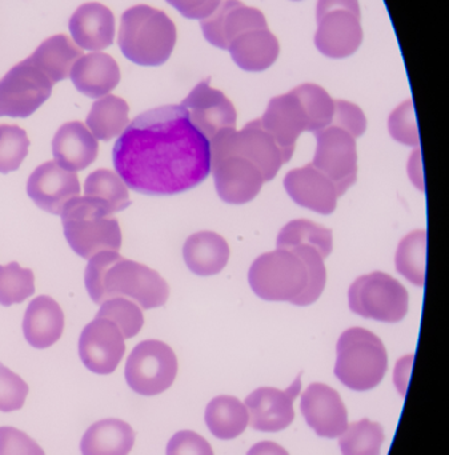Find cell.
I'll use <instances>...</instances> for the list:
<instances>
[{
	"label": "cell",
	"instance_id": "6da1fadb",
	"mask_svg": "<svg viewBox=\"0 0 449 455\" xmlns=\"http://www.w3.org/2000/svg\"><path fill=\"white\" fill-rule=\"evenodd\" d=\"M112 160L128 188L148 196H172L208 178L210 140L194 127L183 107H159L125 127Z\"/></svg>",
	"mask_w": 449,
	"mask_h": 455
},
{
	"label": "cell",
	"instance_id": "7a4b0ae2",
	"mask_svg": "<svg viewBox=\"0 0 449 455\" xmlns=\"http://www.w3.org/2000/svg\"><path fill=\"white\" fill-rule=\"evenodd\" d=\"M60 216L69 246L83 259L103 251H119L122 232L108 203L76 196L64 205Z\"/></svg>",
	"mask_w": 449,
	"mask_h": 455
},
{
	"label": "cell",
	"instance_id": "3957f363",
	"mask_svg": "<svg viewBox=\"0 0 449 455\" xmlns=\"http://www.w3.org/2000/svg\"><path fill=\"white\" fill-rule=\"evenodd\" d=\"M176 44V27L163 11L135 5L122 16L119 45L125 58L139 66H162Z\"/></svg>",
	"mask_w": 449,
	"mask_h": 455
},
{
	"label": "cell",
	"instance_id": "277c9868",
	"mask_svg": "<svg viewBox=\"0 0 449 455\" xmlns=\"http://www.w3.org/2000/svg\"><path fill=\"white\" fill-rule=\"evenodd\" d=\"M336 350V377L349 389L367 392L383 381L389 357L376 334L363 328L349 329L339 339Z\"/></svg>",
	"mask_w": 449,
	"mask_h": 455
},
{
	"label": "cell",
	"instance_id": "5b68a950",
	"mask_svg": "<svg viewBox=\"0 0 449 455\" xmlns=\"http://www.w3.org/2000/svg\"><path fill=\"white\" fill-rule=\"evenodd\" d=\"M248 281L261 299L293 304L307 288L306 265L295 251L277 249L253 261Z\"/></svg>",
	"mask_w": 449,
	"mask_h": 455
},
{
	"label": "cell",
	"instance_id": "8992f818",
	"mask_svg": "<svg viewBox=\"0 0 449 455\" xmlns=\"http://www.w3.org/2000/svg\"><path fill=\"white\" fill-rule=\"evenodd\" d=\"M210 148L211 167L226 157H243L261 170L266 181L272 180L285 164L282 151L261 127V119L248 123L242 131H221L210 141Z\"/></svg>",
	"mask_w": 449,
	"mask_h": 455
},
{
	"label": "cell",
	"instance_id": "52a82bcc",
	"mask_svg": "<svg viewBox=\"0 0 449 455\" xmlns=\"http://www.w3.org/2000/svg\"><path fill=\"white\" fill-rule=\"evenodd\" d=\"M315 44L323 55L347 58L363 42L359 0H317Z\"/></svg>",
	"mask_w": 449,
	"mask_h": 455
},
{
	"label": "cell",
	"instance_id": "ba28073f",
	"mask_svg": "<svg viewBox=\"0 0 449 455\" xmlns=\"http://www.w3.org/2000/svg\"><path fill=\"white\" fill-rule=\"evenodd\" d=\"M408 299L407 289L383 272L357 278L349 291L352 312L381 323H400L407 315Z\"/></svg>",
	"mask_w": 449,
	"mask_h": 455
},
{
	"label": "cell",
	"instance_id": "9c48e42d",
	"mask_svg": "<svg viewBox=\"0 0 449 455\" xmlns=\"http://www.w3.org/2000/svg\"><path fill=\"white\" fill-rule=\"evenodd\" d=\"M101 285L104 299L124 297L143 309L163 307L170 296L168 283L159 273L122 256L107 267Z\"/></svg>",
	"mask_w": 449,
	"mask_h": 455
},
{
	"label": "cell",
	"instance_id": "30bf717a",
	"mask_svg": "<svg viewBox=\"0 0 449 455\" xmlns=\"http://www.w3.org/2000/svg\"><path fill=\"white\" fill-rule=\"evenodd\" d=\"M124 374L131 390L152 397L172 387L178 374V358L164 342L147 339L131 353Z\"/></svg>",
	"mask_w": 449,
	"mask_h": 455
},
{
	"label": "cell",
	"instance_id": "8fae6325",
	"mask_svg": "<svg viewBox=\"0 0 449 455\" xmlns=\"http://www.w3.org/2000/svg\"><path fill=\"white\" fill-rule=\"evenodd\" d=\"M53 83L27 58L0 80V116L27 117L52 92Z\"/></svg>",
	"mask_w": 449,
	"mask_h": 455
},
{
	"label": "cell",
	"instance_id": "7c38bea8",
	"mask_svg": "<svg viewBox=\"0 0 449 455\" xmlns=\"http://www.w3.org/2000/svg\"><path fill=\"white\" fill-rule=\"evenodd\" d=\"M317 152L314 165L336 186L343 196L357 178V139L341 128L330 127L315 132Z\"/></svg>",
	"mask_w": 449,
	"mask_h": 455
},
{
	"label": "cell",
	"instance_id": "4fadbf2b",
	"mask_svg": "<svg viewBox=\"0 0 449 455\" xmlns=\"http://www.w3.org/2000/svg\"><path fill=\"white\" fill-rule=\"evenodd\" d=\"M124 339L114 323L95 318L80 334L79 355L83 365L101 376L114 373L125 353Z\"/></svg>",
	"mask_w": 449,
	"mask_h": 455
},
{
	"label": "cell",
	"instance_id": "5bb4252c",
	"mask_svg": "<svg viewBox=\"0 0 449 455\" xmlns=\"http://www.w3.org/2000/svg\"><path fill=\"white\" fill-rule=\"evenodd\" d=\"M194 127L208 140L229 128H237V109L221 91L211 87L210 80L199 83L180 104Z\"/></svg>",
	"mask_w": 449,
	"mask_h": 455
},
{
	"label": "cell",
	"instance_id": "9a60e30c",
	"mask_svg": "<svg viewBox=\"0 0 449 455\" xmlns=\"http://www.w3.org/2000/svg\"><path fill=\"white\" fill-rule=\"evenodd\" d=\"M301 389V377H298L287 390L261 387L251 393L245 400L251 427L266 433L287 429L295 419L293 401Z\"/></svg>",
	"mask_w": 449,
	"mask_h": 455
},
{
	"label": "cell",
	"instance_id": "2e32d148",
	"mask_svg": "<svg viewBox=\"0 0 449 455\" xmlns=\"http://www.w3.org/2000/svg\"><path fill=\"white\" fill-rule=\"evenodd\" d=\"M261 123L279 147L285 163L290 162L299 136L309 131V117L295 93L291 91L272 99Z\"/></svg>",
	"mask_w": 449,
	"mask_h": 455
},
{
	"label": "cell",
	"instance_id": "e0dca14e",
	"mask_svg": "<svg viewBox=\"0 0 449 455\" xmlns=\"http://www.w3.org/2000/svg\"><path fill=\"white\" fill-rule=\"evenodd\" d=\"M27 194L45 212L60 215L64 205L79 196V179L55 162L44 163L29 176Z\"/></svg>",
	"mask_w": 449,
	"mask_h": 455
},
{
	"label": "cell",
	"instance_id": "ac0fdd59",
	"mask_svg": "<svg viewBox=\"0 0 449 455\" xmlns=\"http://www.w3.org/2000/svg\"><path fill=\"white\" fill-rule=\"evenodd\" d=\"M301 413L319 437L338 438L349 427V413L341 395L325 384H312L301 395Z\"/></svg>",
	"mask_w": 449,
	"mask_h": 455
},
{
	"label": "cell",
	"instance_id": "d6986e66",
	"mask_svg": "<svg viewBox=\"0 0 449 455\" xmlns=\"http://www.w3.org/2000/svg\"><path fill=\"white\" fill-rule=\"evenodd\" d=\"M211 171L219 196L229 204H245L255 199L266 181L261 170L243 157H226Z\"/></svg>",
	"mask_w": 449,
	"mask_h": 455
},
{
	"label": "cell",
	"instance_id": "ffe728a7",
	"mask_svg": "<svg viewBox=\"0 0 449 455\" xmlns=\"http://www.w3.org/2000/svg\"><path fill=\"white\" fill-rule=\"evenodd\" d=\"M285 188L296 204L320 215H331L341 197L335 184L312 164L288 172Z\"/></svg>",
	"mask_w": 449,
	"mask_h": 455
},
{
	"label": "cell",
	"instance_id": "44dd1931",
	"mask_svg": "<svg viewBox=\"0 0 449 455\" xmlns=\"http://www.w3.org/2000/svg\"><path fill=\"white\" fill-rule=\"evenodd\" d=\"M261 24H267V20L258 8L248 7L240 0H221L219 7L208 18L203 19L200 26L211 44L227 50L237 35Z\"/></svg>",
	"mask_w": 449,
	"mask_h": 455
},
{
	"label": "cell",
	"instance_id": "7402d4cb",
	"mask_svg": "<svg viewBox=\"0 0 449 455\" xmlns=\"http://www.w3.org/2000/svg\"><path fill=\"white\" fill-rule=\"evenodd\" d=\"M227 50L240 68L248 72H261L277 61L280 45L269 26L261 24L237 35Z\"/></svg>",
	"mask_w": 449,
	"mask_h": 455
},
{
	"label": "cell",
	"instance_id": "603a6c76",
	"mask_svg": "<svg viewBox=\"0 0 449 455\" xmlns=\"http://www.w3.org/2000/svg\"><path fill=\"white\" fill-rule=\"evenodd\" d=\"M69 31L82 50H106L115 36V19L111 10L100 3H85L69 19Z\"/></svg>",
	"mask_w": 449,
	"mask_h": 455
},
{
	"label": "cell",
	"instance_id": "cb8c5ba5",
	"mask_svg": "<svg viewBox=\"0 0 449 455\" xmlns=\"http://www.w3.org/2000/svg\"><path fill=\"white\" fill-rule=\"evenodd\" d=\"M55 163L64 170L76 172L95 162L98 140L80 122L66 123L59 128L52 141Z\"/></svg>",
	"mask_w": 449,
	"mask_h": 455
},
{
	"label": "cell",
	"instance_id": "d4e9b609",
	"mask_svg": "<svg viewBox=\"0 0 449 455\" xmlns=\"http://www.w3.org/2000/svg\"><path fill=\"white\" fill-rule=\"evenodd\" d=\"M69 77L83 95L100 99L119 84L120 69L112 56L92 52L77 59Z\"/></svg>",
	"mask_w": 449,
	"mask_h": 455
},
{
	"label": "cell",
	"instance_id": "484cf974",
	"mask_svg": "<svg viewBox=\"0 0 449 455\" xmlns=\"http://www.w3.org/2000/svg\"><path fill=\"white\" fill-rule=\"evenodd\" d=\"M64 329V315L55 299L40 296L27 307L23 331L35 349H47L59 341Z\"/></svg>",
	"mask_w": 449,
	"mask_h": 455
},
{
	"label": "cell",
	"instance_id": "4316f807",
	"mask_svg": "<svg viewBox=\"0 0 449 455\" xmlns=\"http://www.w3.org/2000/svg\"><path fill=\"white\" fill-rule=\"evenodd\" d=\"M135 445V432L127 422L101 419L88 427L80 441L82 455H128Z\"/></svg>",
	"mask_w": 449,
	"mask_h": 455
},
{
	"label": "cell",
	"instance_id": "83f0119b",
	"mask_svg": "<svg viewBox=\"0 0 449 455\" xmlns=\"http://www.w3.org/2000/svg\"><path fill=\"white\" fill-rule=\"evenodd\" d=\"M183 256L195 275H218L229 262V246L218 233H195L184 243Z\"/></svg>",
	"mask_w": 449,
	"mask_h": 455
},
{
	"label": "cell",
	"instance_id": "f1b7e54d",
	"mask_svg": "<svg viewBox=\"0 0 449 455\" xmlns=\"http://www.w3.org/2000/svg\"><path fill=\"white\" fill-rule=\"evenodd\" d=\"M82 48L77 47L66 35H55L44 40L29 60L55 84L69 77L72 67L82 58Z\"/></svg>",
	"mask_w": 449,
	"mask_h": 455
},
{
	"label": "cell",
	"instance_id": "f546056e",
	"mask_svg": "<svg viewBox=\"0 0 449 455\" xmlns=\"http://www.w3.org/2000/svg\"><path fill=\"white\" fill-rule=\"evenodd\" d=\"M250 416L242 401L231 395H220L208 403L205 424L219 440H234L247 429Z\"/></svg>",
	"mask_w": 449,
	"mask_h": 455
},
{
	"label": "cell",
	"instance_id": "4dcf8cb0",
	"mask_svg": "<svg viewBox=\"0 0 449 455\" xmlns=\"http://www.w3.org/2000/svg\"><path fill=\"white\" fill-rule=\"evenodd\" d=\"M127 101L114 95H106L93 103L87 116V127L93 138L109 141L120 135L128 125Z\"/></svg>",
	"mask_w": 449,
	"mask_h": 455
},
{
	"label": "cell",
	"instance_id": "1f68e13d",
	"mask_svg": "<svg viewBox=\"0 0 449 455\" xmlns=\"http://www.w3.org/2000/svg\"><path fill=\"white\" fill-rule=\"evenodd\" d=\"M301 245L311 246L319 251L323 259H327L333 251V232L304 219L290 221L277 235V249H293Z\"/></svg>",
	"mask_w": 449,
	"mask_h": 455
},
{
	"label": "cell",
	"instance_id": "d6a6232c",
	"mask_svg": "<svg viewBox=\"0 0 449 455\" xmlns=\"http://www.w3.org/2000/svg\"><path fill=\"white\" fill-rule=\"evenodd\" d=\"M427 232L415 230L403 238L397 248L395 264L397 272L410 283L423 286L426 281Z\"/></svg>",
	"mask_w": 449,
	"mask_h": 455
},
{
	"label": "cell",
	"instance_id": "836d02e7",
	"mask_svg": "<svg viewBox=\"0 0 449 455\" xmlns=\"http://www.w3.org/2000/svg\"><path fill=\"white\" fill-rule=\"evenodd\" d=\"M384 443V430L381 425L362 419L349 425L339 440L343 455H381Z\"/></svg>",
	"mask_w": 449,
	"mask_h": 455
},
{
	"label": "cell",
	"instance_id": "e575fe53",
	"mask_svg": "<svg viewBox=\"0 0 449 455\" xmlns=\"http://www.w3.org/2000/svg\"><path fill=\"white\" fill-rule=\"evenodd\" d=\"M293 92L301 100L309 117V132L315 133L330 127L335 112V100L325 88L317 84H301Z\"/></svg>",
	"mask_w": 449,
	"mask_h": 455
},
{
	"label": "cell",
	"instance_id": "d590c367",
	"mask_svg": "<svg viewBox=\"0 0 449 455\" xmlns=\"http://www.w3.org/2000/svg\"><path fill=\"white\" fill-rule=\"evenodd\" d=\"M85 196L96 197L108 203L115 212L130 207L127 186L119 175L108 170H98L88 176L84 184Z\"/></svg>",
	"mask_w": 449,
	"mask_h": 455
},
{
	"label": "cell",
	"instance_id": "8d00e7d4",
	"mask_svg": "<svg viewBox=\"0 0 449 455\" xmlns=\"http://www.w3.org/2000/svg\"><path fill=\"white\" fill-rule=\"evenodd\" d=\"M96 318H106L114 323L124 339L135 337L144 325L143 312L139 305L124 297L106 299Z\"/></svg>",
	"mask_w": 449,
	"mask_h": 455
},
{
	"label": "cell",
	"instance_id": "74e56055",
	"mask_svg": "<svg viewBox=\"0 0 449 455\" xmlns=\"http://www.w3.org/2000/svg\"><path fill=\"white\" fill-rule=\"evenodd\" d=\"M34 273L23 269L18 262L0 265V304L10 307L20 304L35 291Z\"/></svg>",
	"mask_w": 449,
	"mask_h": 455
},
{
	"label": "cell",
	"instance_id": "f35d334b",
	"mask_svg": "<svg viewBox=\"0 0 449 455\" xmlns=\"http://www.w3.org/2000/svg\"><path fill=\"white\" fill-rule=\"evenodd\" d=\"M295 251L296 256L303 261L307 269V288L301 297L293 302L299 307H307L314 304L322 296L323 291L327 283V270H325V259L320 256L319 251H315L311 246L301 245L290 249Z\"/></svg>",
	"mask_w": 449,
	"mask_h": 455
},
{
	"label": "cell",
	"instance_id": "ab89813d",
	"mask_svg": "<svg viewBox=\"0 0 449 455\" xmlns=\"http://www.w3.org/2000/svg\"><path fill=\"white\" fill-rule=\"evenodd\" d=\"M27 133L18 125H0V173H10L20 167L28 154Z\"/></svg>",
	"mask_w": 449,
	"mask_h": 455
},
{
	"label": "cell",
	"instance_id": "60d3db41",
	"mask_svg": "<svg viewBox=\"0 0 449 455\" xmlns=\"http://www.w3.org/2000/svg\"><path fill=\"white\" fill-rule=\"evenodd\" d=\"M389 130L392 138L399 143L405 146H419L421 139L413 100L405 101L392 112L389 120Z\"/></svg>",
	"mask_w": 449,
	"mask_h": 455
},
{
	"label": "cell",
	"instance_id": "b9f144b4",
	"mask_svg": "<svg viewBox=\"0 0 449 455\" xmlns=\"http://www.w3.org/2000/svg\"><path fill=\"white\" fill-rule=\"evenodd\" d=\"M28 392L27 382L0 363V411L12 413L20 411Z\"/></svg>",
	"mask_w": 449,
	"mask_h": 455
},
{
	"label": "cell",
	"instance_id": "7bdbcfd3",
	"mask_svg": "<svg viewBox=\"0 0 449 455\" xmlns=\"http://www.w3.org/2000/svg\"><path fill=\"white\" fill-rule=\"evenodd\" d=\"M119 257V251H103L91 257L88 261L87 269H85V286H87L88 294L95 304L101 305L106 301L101 281H103L107 267Z\"/></svg>",
	"mask_w": 449,
	"mask_h": 455
},
{
	"label": "cell",
	"instance_id": "ee69618b",
	"mask_svg": "<svg viewBox=\"0 0 449 455\" xmlns=\"http://www.w3.org/2000/svg\"><path fill=\"white\" fill-rule=\"evenodd\" d=\"M331 125L341 128L357 139L367 130V119L357 104L346 100H335V112H333Z\"/></svg>",
	"mask_w": 449,
	"mask_h": 455
},
{
	"label": "cell",
	"instance_id": "f6af8a7d",
	"mask_svg": "<svg viewBox=\"0 0 449 455\" xmlns=\"http://www.w3.org/2000/svg\"><path fill=\"white\" fill-rule=\"evenodd\" d=\"M0 455H45L26 433L11 427H0Z\"/></svg>",
	"mask_w": 449,
	"mask_h": 455
},
{
	"label": "cell",
	"instance_id": "bcb514c9",
	"mask_svg": "<svg viewBox=\"0 0 449 455\" xmlns=\"http://www.w3.org/2000/svg\"><path fill=\"white\" fill-rule=\"evenodd\" d=\"M167 455H213V451L202 435L191 430H183L171 438Z\"/></svg>",
	"mask_w": 449,
	"mask_h": 455
},
{
	"label": "cell",
	"instance_id": "7dc6e473",
	"mask_svg": "<svg viewBox=\"0 0 449 455\" xmlns=\"http://www.w3.org/2000/svg\"><path fill=\"white\" fill-rule=\"evenodd\" d=\"M184 18L203 20L219 7L221 0H167Z\"/></svg>",
	"mask_w": 449,
	"mask_h": 455
},
{
	"label": "cell",
	"instance_id": "c3c4849f",
	"mask_svg": "<svg viewBox=\"0 0 449 455\" xmlns=\"http://www.w3.org/2000/svg\"><path fill=\"white\" fill-rule=\"evenodd\" d=\"M247 455H290L285 449L269 441L256 443L255 446L250 449Z\"/></svg>",
	"mask_w": 449,
	"mask_h": 455
},
{
	"label": "cell",
	"instance_id": "681fc988",
	"mask_svg": "<svg viewBox=\"0 0 449 455\" xmlns=\"http://www.w3.org/2000/svg\"><path fill=\"white\" fill-rule=\"evenodd\" d=\"M413 360V355H410V357L403 358L400 361L399 365H397V371H395V382H397V389L400 390L403 395L407 392V381L408 376H405V366H407L408 363Z\"/></svg>",
	"mask_w": 449,
	"mask_h": 455
},
{
	"label": "cell",
	"instance_id": "f907efd6",
	"mask_svg": "<svg viewBox=\"0 0 449 455\" xmlns=\"http://www.w3.org/2000/svg\"><path fill=\"white\" fill-rule=\"evenodd\" d=\"M296 2H298V0H296Z\"/></svg>",
	"mask_w": 449,
	"mask_h": 455
}]
</instances>
